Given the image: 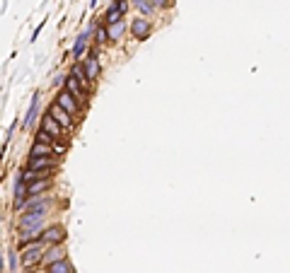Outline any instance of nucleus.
<instances>
[{"mask_svg": "<svg viewBox=\"0 0 290 273\" xmlns=\"http://www.w3.org/2000/svg\"><path fill=\"white\" fill-rule=\"evenodd\" d=\"M42 259H44V254H42V244H39V242L29 244L27 249L22 251V266H25V268H34Z\"/></svg>", "mask_w": 290, "mask_h": 273, "instance_id": "obj_1", "label": "nucleus"}, {"mask_svg": "<svg viewBox=\"0 0 290 273\" xmlns=\"http://www.w3.org/2000/svg\"><path fill=\"white\" fill-rule=\"evenodd\" d=\"M42 239H44V242H49V244L58 246L63 239H66V230H63L61 225H51V227H46V230H44Z\"/></svg>", "mask_w": 290, "mask_h": 273, "instance_id": "obj_4", "label": "nucleus"}, {"mask_svg": "<svg viewBox=\"0 0 290 273\" xmlns=\"http://www.w3.org/2000/svg\"><path fill=\"white\" fill-rule=\"evenodd\" d=\"M126 8H128L126 0H114V3H111L109 10H107V17H104V20H107V27H109V25H116V22H121V15L126 13Z\"/></svg>", "mask_w": 290, "mask_h": 273, "instance_id": "obj_3", "label": "nucleus"}, {"mask_svg": "<svg viewBox=\"0 0 290 273\" xmlns=\"http://www.w3.org/2000/svg\"><path fill=\"white\" fill-rule=\"evenodd\" d=\"M46 189H49V179H39V181H34V184L27 186V198L34 201V198H39V193H44Z\"/></svg>", "mask_w": 290, "mask_h": 273, "instance_id": "obj_10", "label": "nucleus"}, {"mask_svg": "<svg viewBox=\"0 0 290 273\" xmlns=\"http://www.w3.org/2000/svg\"><path fill=\"white\" fill-rule=\"evenodd\" d=\"M49 273H73V268H70V263H66V261H58V263H51V266H49Z\"/></svg>", "mask_w": 290, "mask_h": 273, "instance_id": "obj_17", "label": "nucleus"}, {"mask_svg": "<svg viewBox=\"0 0 290 273\" xmlns=\"http://www.w3.org/2000/svg\"><path fill=\"white\" fill-rule=\"evenodd\" d=\"M42 128H44V131H46V133H51V136H54V138H61V131H63V126H61V123L56 121V119H54V116H51V114H49V111L44 114Z\"/></svg>", "mask_w": 290, "mask_h": 273, "instance_id": "obj_8", "label": "nucleus"}, {"mask_svg": "<svg viewBox=\"0 0 290 273\" xmlns=\"http://www.w3.org/2000/svg\"><path fill=\"white\" fill-rule=\"evenodd\" d=\"M37 109H39V95H34V99H32V109L27 111V116H25V126H32L34 123V116H37Z\"/></svg>", "mask_w": 290, "mask_h": 273, "instance_id": "obj_15", "label": "nucleus"}, {"mask_svg": "<svg viewBox=\"0 0 290 273\" xmlns=\"http://www.w3.org/2000/svg\"><path fill=\"white\" fill-rule=\"evenodd\" d=\"M131 34H133L138 41H145L148 39V34H150V22L143 20V17L133 20V22H131Z\"/></svg>", "mask_w": 290, "mask_h": 273, "instance_id": "obj_5", "label": "nucleus"}, {"mask_svg": "<svg viewBox=\"0 0 290 273\" xmlns=\"http://www.w3.org/2000/svg\"><path fill=\"white\" fill-rule=\"evenodd\" d=\"M138 10L145 15H150L152 13V0H138Z\"/></svg>", "mask_w": 290, "mask_h": 273, "instance_id": "obj_20", "label": "nucleus"}, {"mask_svg": "<svg viewBox=\"0 0 290 273\" xmlns=\"http://www.w3.org/2000/svg\"><path fill=\"white\" fill-rule=\"evenodd\" d=\"M54 164H56L54 157H32L27 169H32V172H46V169H51ZM46 174H49V172H46Z\"/></svg>", "mask_w": 290, "mask_h": 273, "instance_id": "obj_6", "label": "nucleus"}, {"mask_svg": "<svg viewBox=\"0 0 290 273\" xmlns=\"http://www.w3.org/2000/svg\"><path fill=\"white\" fill-rule=\"evenodd\" d=\"M124 29H126V22L121 20V22H116V25H109V27H107V34H109L111 41H116L121 34H124Z\"/></svg>", "mask_w": 290, "mask_h": 273, "instance_id": "obj_14", "label": "nucleus"}, {"mask_svg": "<svg viewBox=\"0 0 290 273\" xmlns=\"http://www.w3.org/2000/svg\"><path fill=\"white\" fill-rule=\"evenodd\" d=\"M49 114H51V116H54V119H56L58 123H61L63 128H70V126H73V116H70V114H68L66 109H61L58 104H51Z\"/></svg>", "mask_w": 290, "mask_h": 273, "instance_id": "obj_7", "label": "nucleus"}, {"mask_svg": "<svg viewBox=\"0 0 290 273\" xmlns=\"http://www.w3.org/2000/svg\"><path fill=\"white\" fill-rule=\"evenodd\" d=\"M107 37H109V34H107V29H104V27L97 29V44H104V41H107Z\"/></svg>", "mask_w": 290, "mask_h": 273, "instance_id": "obj_21", "label": "nucleus"}, {"mask_svg": "<svg viewBox=\"0 0 290 273\" xmlns=\"http://www.w3.org/2000/svg\"><path fill=\"white\" fill-rule=\"evenodd\" d=\"M66 90H68L70 95H75V99H78V102H85V99H83V97H85V92H83L85 87H83V85H80L78 80H75L73 75L68 78V87H66Z\"/></svg>", "mask_w": 290, "mask_h": 273, "instance_id": "obj_12", "label": "nucleus"}, {"mask_svg": "<svg viewBox=\"0 0 290 273\" xmlns=\"http://www.w3.org/2000/svg\"><path fill=\"white\" fill-rule=\"evenodd\" d=\"M56 104L61 107V109H66L73 116V114H78V109H80V104H78V99H75V95H70L68 90H61L58 92V97H56Z\"/></svg>", "mask_w": 290, "mask_h": 273, "instance_id": "obj_2", "label": "nucleus"}, {"mask_svg": "<svg viewBox=\"0 0 290 273\" xmlns=\"http://www.w3.org/2000/svg\"><path fill=\"white\" fill-rule=\"evenodd\" d=\"M63 256H66L63 246H54V249L46 254V261H49V263H58V261H63Z\"/></svg>", "mask_w": 290, "mask_h": 273, "instance_id": "obj_16", "label": "nucleus"}, {"mask_svg": "<svg viewBox=\"0 0 290 273\" xmlns=\"http://www.w3.org/2000/svg\"><path fill=\"white\" fill-rule=\"evenodd\" d=\"M155 5H160V8H172L174 0H155Z\"/></svg>", "mask_w": 290, "mask_h": 273, "instance_id": "obj_22", "label": "nucleus"}, {"mask_svg": "<svg viewBox=\"0 0 290 273\" xmlns=\"http://www.w3.org/2000/svg\"><path fill=\"white\" fill-rule=\"evenodd\" d=\"M32 157H51V145H46V143H34L32 148H29V160Z\"/></svg>", "mask_w": 290, "mask_h": 273, "instance_id": "obj_11", "label": "nucleus"}, {"mask_svg": "<svg viewBox=\"0 0 290 273\" xmlns=\"http://www.w3.org/2000/svg\"><path fill=\"white\" fill-rule=\"evenodd\" d=\"M34 140H37V143H46V145H51V143H54L56 138L51 136V133H46V131H39V133H37V138H34Z\"/></svg>", "mask_w": 290, "mask_h": 273, "instance_id": "obj_19", "label": "nucleus"}, {"mask_svg": "<svg viewBox=\"0 0 290 273\" xmlns=\"http://www.w3.org/2000/svg\"><path fill=\"white\" fill-rule=\"evenodd\" d=\"M70 75L75 78V80L83 85L85 90H87V85H90V78H87V73H85V68L83 66H73V70H70Z\"/></svg>", "mask_w": 290, "mask_h": 273, "instance_id": "obj_13", "label": "nucleus"}, {"mask_svg": "<svg viewBox=\"0 0 290 273\" xmlns=\"http://www.w3.org/2000/svg\"><path fill=\"white\" fill-rule=\"evenodd\" d=\"M87 39H90V34H87V32H83V34L78 37V44H75V49H73V54H75V56H83V51H85V44H87Z\"/></svg>", "mask_w": 290, "mask_h": 273, "instance_id": "obj_18", "label": "nucleus"}, {"mask_svg": "<svg viewBox=\"0 0 290 273\" xmlns=\"http://www.w3.org/2000/svg\"><path fill=\"white\" fill-rule=\"evenodd\" d=\"M83 68H85V73H87L90 82L97 80V75H99V61H97V54H90L87 58H85Z\"/></svg>", "mask_w": 290, "mask_h": 273, "instance_id": "obj_9", "label": "nucleus"}]
</instances>
